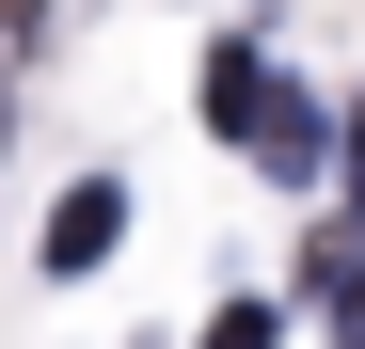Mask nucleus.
I'll return each instance as SVG.
<instances>
[{
    "mask_svg": "<svg viewBox=\"0 0 365 349\" xmlns=\"http://www.w3.org/2000/svg\"><path fill=\"white\" fill-rule=\"evenodd\" d=\"M270 95H286V80H270V48H255V32H222V48H207V127H222L238 159H255V127H270Z\"/></svg>",
    "mask_w": 365,
    "mask_h": 349,
    "instance_id": "nucleus-1",
    "label": "nucleus"
},
{
    "mask_svg": "<svg viewBox=\"0 0 365 349\" xmlns=\"http://www.w3.org/2000/svg\"><path fill=\"white\" fill-rule=\"evenodd\" d=\"M255 159H270V174H318V159H334V127H318V95H270V127H255Z\"/></svg>",
    "mask_w": 365,
    "mask_h": 349,
    "instance_id": "nucleus-3",
    "label": "nucleus"
},
{
    "mask_svg": "<svg viewBox=\"0 0 365 349\" xmlns=\"http://www.w3.org/2000/svg\"><path fill=\"white\" fill-rule=\"evenodd\" d=\"M302 270H318V302H334V349H365V254L318 222V254H302Z\"/></svg>",
    "mask_w": 365,
    "mask_h": 349,
    "instance_id": "nucleus-4",
    "label": "nucleus"
},
{
    "mask_svg": "<svg viewBox=\"0 0 365 349\" xmlns=\"http://www.w3.org/2000/svg\"><path fill=\"white\" fill-rule=\"evenodd\" d=\"M32 32H48V0H0V48H32Z\"/></svg>",
    "mask_w": 365,
    "mask_h": 349,
    "instance_id": "nucleus-6",
    "label": "nucleus"
},
{
    "mask_svg": "<svg viewBox=\"0 0 365 349\" xmlns=\"http://www.w3.org/2000/svg\"><path fill=\"white\" fill-rule=\"evenodd\" d=\"M111 239H128V191H111V174H80V191L48 207V270H96Z\"/></svg>",
    "mask_w": 365,
    "mask_h": 349,
    "instance_id": "nucleus-2",
    "label": "nucleus"
},
{
    "mask_svg": "<svg viewBox=\"0 0 365 349\" xmlns=\"http://www.w3.org/2000/svg\"><path fill=\"white\" fill-rule=\"evenodd\" d=\"M349 191H365V111H349Z\"/></svg>",
    "mask_w": 365,
    "mask_h": 349,
    "instance_id": "nucleus-7",
    "label": "nucleus"
},
{
    "mask_svg": "<svg viewBox=\"0 0 365 349\" xmlns=\"http://www.w3.org/2000/svg\"><path fill=\"white\" fill-rule=\"evenodd\" d=\"M207 349H286V318H270V302H222V318H207Z\"/></svg>",
    "mask_w": 365,
    "mask_h": 349,
    "instance_id": "nucleus-5",
    "label": "nucleus"
}]
</instances>
